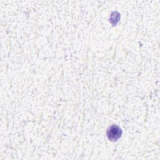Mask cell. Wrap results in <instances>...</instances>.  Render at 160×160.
<instances>
[{
	"mask_svg": "<svg viewBox=\"0 0 160 160\" xmlns=\"http://www.w3.org/2000/svg\"><path fill=\"white\" fill-rule=\"evenodd\" d=\"M121 129L116 125L111 126L107 131V135L109 139L112 141H116L121 135Z\"/></svg>",
	"mask_w": 160,
	"mask_h": 160,
	"instance_id": "6da1fadb",
	"label": "cell"
}]
</instances>
